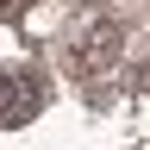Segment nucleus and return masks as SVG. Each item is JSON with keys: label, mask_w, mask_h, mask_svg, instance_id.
<instances>
[{"label": "nucleus", "mask_w": 150, "mask_h": 150, "mask_svg": "<svg viewBox=\"0 0 150 150\" xmlns=\"http://www.w3.org/2000/svg\"><path fill=\"white\" fill-rule=\"evenodd\" d=\"M13 13H25V0H0V19H13Z\"/></svg>", "instance_id": "nucleus-2"}, {"label": "nucleus", "mask_w": 150, "mask_h": 150, "mask_svg": "<svg viewBox=\"0 0 150 150\" xmlns=\"http://www.w3.org/2000/svg\"><path fill=\"white\" fill-rule=\"evenodd\" d=\"M44 88L31 81V69H6L0 75V125H25V112H38Z\"/></svg>", "instance_id": "nucleus-1"}]
</instances>
